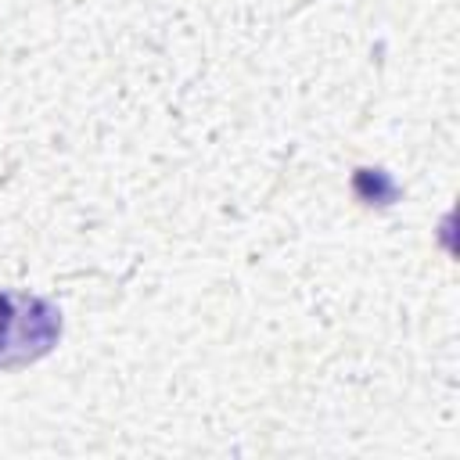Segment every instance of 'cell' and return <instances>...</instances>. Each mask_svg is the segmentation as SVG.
Here are the masks:
<instances>
[{"label":"cell","instance_id":"obj_1","mask_svg":"<svg viewBox=\"0 0 460 460\" xmlns=\"http://www.w3.org/2000/svg\"><path fill=\"white\" fill-rule=\"evenodd\" d=\"M61 338L54 302L25 291H0V367H22L47 356Z\"/></svg>","mask_w":460,"mask_h":460}]
</instances>
